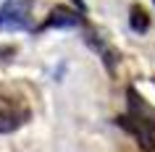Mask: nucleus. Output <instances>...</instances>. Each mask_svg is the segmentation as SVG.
<instances>
[{
	"mask_svg": "<svg viewBox=\"0 0 155 152\" xmlns=\"http://www.w3.org/2000/svg\"><path fill=\"white\" fill-rule=\"evenodd\" d=\"M74 3H76V5H79V8H84V0H74Z\"/></svg>",
	"mask_w": 155,
	"mask_h": 152,
	"instance_id": "obj_6",
	"label": "nucleus"
},
{
	"mask_svg": "<svg viewBox=\"0 0 155 152\" xmlns=\"http://www.w3.org/2000/svg\"><path fill=\"white\" fill-rule=\"evenodd\" d=\"M126 97H129V110L118 115L116 123L126 128L142 150H155V108L142 95H137V89H129Z\"/></svg>",
	"mask_w": 155,
	"mask_h": 152,
	"instance_id": "obj_1",
	"label": "nucleus"
},
{
	"mask_svg": "<svg viewBox=\"0 0 155 152\" xmlns=\"http://www.w3.org/2000/svg\"><path fill=\"white\" fill-rule=\"evenodd\" d=\"M26 118H29V110L21 102L11 97H0V134L16 131L21 123H26Z\"/></svg>",
	"mask_w": 155,
	"mask_h": 152,
	"instance_id": "obj_3",
	"label": "nucleus"
},
{
	"mask_svg": "<svg viewBox=\"0 0 155 152\" xmlns=\"http://www.w3.org/2000/svg\"><path fill=\"white\" fill-rule=\"evenodd\" d=\"M74 26H82V13H76L74 8H66V5H55L40 29H74Z\"/></svg>",
	"mask_w": 155,
	"mask_h": 152,
	"instance_id": "obj_4",
	"label": "nucleus"
},
{
	"mask_svg": "<svg viewBox=\"0 0 155 152\" xmlns=\"http://www.w3.org/2000/svg\"><path fill=\"white\" fill-rule=\"evenodd\" d=\"M129 24H131V29H134V32H147V29H150V18H147V13L139 8V5H134V8H131Z\"/></svg>",
	"mask_w": 155,
	"mask_h": 152,
	"instance_id": "obj_5",
	"label": "nucleus"
},
{
	"mask_svg": "<svg viewBox=\"0 0 155 152\" xmlns=\"http://www.w3.org/2000/svg\"><path fill=\"white\" fill-rule=\"evenodd\" d=\"M34 0H5L0 5V29L3 32H24L32 26Z\"/></svg>",
	"mask_w": 155,
	"mask_h": 152,
	"instance_id": "obj_2",
	"label": "nucleus"
}]
</instances>
